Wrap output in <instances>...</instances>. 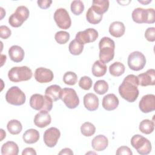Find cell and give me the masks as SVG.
I'll list each match as a JSON object with an SVG mask.
<instances>
[{
	"label": "cell",
	"instance_id": "6da1fadb",
	"mask_svg": "<svg viewBox=\"0 0 155 155\" xmlns=\"http://www.w3.org/2000/svg\"><path fill=\"white\" fill-rule=\"evenodd\" d=\"M139 82L137 77L134 74H128L119 85L118 91L120 96L129 102H134L138 97Z\"/></svg>",
	"mask_w": 155,
	"mask_h": 155
},
{
	"label": "cell",
	"instance_id": "7a4b0ae2",
	"mask_svg": "<svg viewBox=\"0 0 155 155\" xmlns=\"http://www.w3.org/2000/svg\"><path fill=\"white\" fill-rule=\"evenodd\" d=\"M99 59L104 64L113 60L114 56L115 43L114 41L108 38L103 37L99 42Z\"/></svg>",
	"mask_w": 155,
	"mask_h": 155
},
{
	"label": "cell",
	"instance_id": "3957f363",
	"mask_svg": "<svg viewBox=\"0 0 155 155\" xmlns=\"http://www.w3.org/2000/svg\"><path fill=\"white\" fill-rule=\"evenodd\" d=\"M30 105L35 110L49 112L53 107V100L46 95L36 93L30 97Z\"/></svg>",
	"mask_w": 155,
	"mask_h": 155
},
{
	"label": "cell",
	"instance_id": "277c9868",
	"mask_svg": "<svg viewBox=\"0 0 155 155\" xmlns=\"http://www.w3.org/2000/svg\"><path fill=\"white\" fill-rule=\"evenodd\" d=\"M131 16L133 21L138 24H153L155 22L154 9L152 8H136L133 11Z\"/></svg>",
	"mask_w": 155,
	"mask_h": 155
},
{
	"label": "cell",
	"instance_id": "5b68a950",
	"mask_svg": "<svg viewBox=\"0 0 155 155\" xmlns=\"http://www.w3.org/2000/svg\"><path fill=\"white\" fill-rule=\"evenodd\" d=\"M31 70L27 66L14 67L8 72V77L10 81L19 82L30 80L32 77Z\"/></svg>",
	"mask_w": 155,
	"mask_h": 155
},
{
	"label": "cell",
	"instance_id": "8992f818",
	"mask_svg": "<svg viewBox=\"0 0 155 155\" xmlns=\"http://www.w3.org/2000/svg\"><path fill=\"white\" fill-rule=\"evenodd\" d=\"M131 145L141 155L148 154L152 148L150 141L140 134H135L131 137Z\"/></svg>",
	"mask_w": 155,
	"mask_h": 155
},
{
	"label": "cell",
	"instance_id": "52a82bcc",
	"mask_svg": "<svg viewBox=\"0 0 155 155\" xmlns=\"http://www.w3.org/2000/svg\"><path fill=\"white\" fill-rule=\"evenodd\" d=\"M30 15L29 10L24 5L18 6L15 12L8 18V23L13 27H19L22 25Z\"/></svg>",
	"mask_w": 155,
	"mask_h": 155
},
{
	"label": "cell",
	"instance_id": "ba28073f",
	"mask_svg": "<svg viewBox=\"0 0 155 155\" xmlns=\"http://www.w3.org/2000/svg\"><path fill=\"white\" fill-rule=\"evenodd\" d=\"M5 99L8 104L19 106L25 103L26 97L24 93L19 87L13 86L7 90L5 94Z\"/></svg>",
	"mask_w": 155,
	"mask_h": 155
},
{
	"label": "cell",
	"instance_id": "9c48e42d",
	"mask_svg": "<svg viewBox=\"0 0 155 155\" xmlns=\"http://www.w3.org/2000/svg\"><path fill=\"white\" fill-rule=\"evenodd\" d=\"M61 99L66 107L70 109L76 108L79 104V99L76 91L70 88H64L62 90Z\"/></svg>",
	"mask_w": 155,
	"mask_h": 155
},
{
	"label": "cell",
	"instance_id": "30bf717a",
	"mask_svg": "<svg viewBox=\"0 0 155 155\" xmlns=\"http://www.w3.org/2000/svg\"><path fill=\"white\" fill-rule=\"evenodd\" d=\"M129 68L134 71H139L143 68L146 64V58L144 54L139 51L131 53L128 57Z\"/></svg>",
	"mask_w": 155,
	"mask_h": 155
},
{
	"label": "cell",
	"instance_id": "8fae6325",
	"mask_svg": "<svg viewBox=\"0 0 155 155\" xmlns=\"http://www.w3.org/2000/svg\"><path fill=\"white\" fill-rule=\"evenodd\" d=\"M54 19L57 25L62 29H68L71 25L70 16L66 9L59 8L54 13Z\"/></svg>",
	"mask_w": 155,
	"mask_h": 155
},
{
	"label": "cell",
	"instance_id": "7c38bea8",
	"mask_svg": "<svg viewBox=\"0 0 155 155\" xmlns=\"http://www.w3.org/2000/svg\"><path fill=\"white\" fill-rule=\"evenodd\" d=\"M98 36L99 34L96 30L93 28H89L84 31L78 32L76 35L75 39L84 45L85 44L95 41Z\"/></svg>",
	"mask_w": 155,
	"mask_h": 155
},
{
	"label": "cell",
	"instance_id": "4fadbf2b",
	"mask_svg": "<svg viewBox=\"0 0 155 155\" xmlns=\"http://www.w3.org/2000/svg\"><path fill=\"white\" fill-rule=\"evenodd\" d=\"M61 136V132L56 127H50L46 130L44 133L43 139L45 144L50 148L54 147Z\"/></svg>",
	"mask_w": 155,
	"mask_h": 155
},
{
	"label": "cell",
	"instance_id": "5bb4252c",
	"mask_svg": "<svg viewBox=\"0 0 155 155\" xmlns=\"http://www.w3.org/2000/svg\"><path fill=\"white\" fill-rule=\"evenodd\" d=\"M139 107L143 113H148L155 110V96L148 94L142 97L139 103Z\"/></svg>",
	"mask_w": 155,
	"mask_h": 155
},
{
	"label": "cell",
	"instance_id": "9a60e30c",
	"mask_svg": "<svg viewBox=\"0 0 155 155\" xmlns=\"http://www.w3.org/2000/svg\"><path fill=\"white\" fill-rule=\"evenodd\" d=\"M54 78L53 71L44 67H39L36 69L35 78L39 83H48L51 82Z\"/></svg>",
	"mask_w": 155,
	"mask_h": 155
},
{
	"label": "cell",
	"instance_id": "2e32d148",
	"mask_svg": "<svg viewBox=\"0 0 155 155\" xmlns=\"http://www.w3.org/2000/svg\"><path fill=\"white\" fill-rule=\"evenodd\" d=\"M139 85L143 87L154 85L155 84V70L151 68L146 72L139 74L137 76Z\"/></svg>",
	"mask_w": 155,
	"mask_h": 155
},
{
	"label": "cell",
	"instance_id": "e0dca14e",
	"mask_svg": "<svg viewBox=\"0 0 155 155\" xmlns=\"http://www.w3.org/2000/svg\"><path fill=\"white\" fill-rule=\"evenodd\" d=\"M51 118L47 111H40L34 117V124L39 128H44L50 124Z\"/></svg>",
	"mask_w": 155,
	"mask_h": 155
},
{
	"label": "cell",
	"instance_id": "ac0fdd59",
	"mask_svg": "<svg viewBox=\"0 0 155 155\" xmlns=\"http://www.w3.org/2000/svg\"><path fill=\"white\" fill-rule=\"evenodd\" d=\"M119 104V101L117 97L113 93L108 94L102 99V107L107 111L115 110L118 107Z\"/></svg>",
	"mask_w": 155,
	"mask_h": 155
},
{
	"label": "cell",
	"instance_id": "d6986e66",
	"mask_svg": "<svg viewBox=\"0 0 155 155\" xmlns=\"http://www.w3.org/2000/svg\"><path fill=\"white\" fill-rule=\"evenodd\" d=\"M84 105L88 111H95L99 107L98 97L94 93H89L84 96Z\"/></svg>",
	"mask_w": 155,
	"mask_h": 155
},
{
	"label": "cell",
	"instance_id": "ffe728a7",
	"mask_svg": "<svg viewBox=\"0 0 155 155\" xmlns=\"http://www.w3.org/2000/svg\"><path fill=\"white\" fill-rule=\"evenodd\" d=\"M108 145V140L104 135L99 134L95 136L91 141V146L93 148L97 151H104Z\"/></svg>",
	"mask_w": 155,
	"mask_h": 155
},
{
	"label": "cell",
	"instance_id": "44dd1931",
	"mask_svg": "<svg viewBox=\"0 0 155 155\" xmlns=\"http://www.w3.org/2000/svg\"><path fill=\"white\" fill-rule=\"evenodd\" d=\"M8 55L10 59L15 62H21L25 55L24 50L19 45H12L8 50Z\"/></svg>",
	"mask_w": 155,
	"mask_h": 155
},
{
	"label": "cell",
	"instance_id": "7402d4cb",
	"mask_svg": "<svg viewBox=\"0 0 155 155\" xmlns=\"http://www.w3.org/2000/svg\"><path fill=\"white\" fill-rule=\"evenodd\" d=\"M125 31V27L123 22L120 21H114L109 27V32L111 35L116 38L122 36Z\"/></svg>",
	"mask_w": 155,
	"mask_h": 155
},
{
	"label": "cell",
	"instance_id": "603a6c76",
	"mask_svg": "<svg viewBox=\"0 0 155 155\" xmlns=\"http://www.w3.org/2000/svg\"><path fill=\"white\" fill-rule=\"evenodd\" d=\"M62 89L58 85H52L45 89V95L50 97L53 101H56L61 99Z\"/></svg>",
	"mask_w": 155,
	"mask_h": 155
},
{
	"label": "cell",
	"instance_id": "cb8c5ba5",
	"mask_svg": "<svg viewBox=\"0 0 155 155\" xmlns=\"http://www.w3.org/2000/svg\"><path fill=\"white\" fill-rule=\"evenodd\" d=\"M22 139L26 143L32 144L37 142L39 139V131L35 129L30 128L27 130L23 134Z\"/></svg>",
	"mask_w": 155,
	"mask_h": 155
},
{
	"label": "cell",
	"instance_id": "d4e9b609",
	"mask_svg": "<svg viewBox=\"0 0 155 155\" xmlns=\"http://www.w3.org/2000/svg\"><path fill=\"white\" fill-rule=\"evenodd\" d=\"M19 152L18 145L13 141H8L4 143L1 147L2 155H17Z\"/></svg>",
	"mask_w": 155,
	"mask_h": 155
},
{
	"label": "cell",
	"instance_id": "484cf974",
	"mask_svg": "<svg viewBox=\"0 0 155 155\" xmlns=\"http://www.w3.org/2000/svg\"><path fill=\"white\" fill-rule=\"evenodd\" d=\"M91 7L96 13L103 15L109 8V1L108 0H94Z\"/></svg>",
	"mask_w": 155,
	"mask_h": 155
},
{
	"label": "cell",
	"instance_id": "4316f807",
	"mask_svg": "<svg viewBox=\"0 0 155 155\" xmlns=\"http://www.w3.org/2000/svg\"><path fill=\"white\" fill-rule=\"evenodd\" d=\"M107 67L105 64L101 61L100 60L96 61L91 68L92 74L96 77H101L105 74L107 72Z\"/></svg>",
	"mask_w": 155,
	"mask_h": 155
},
{
	"label": "cell",
	"instance_id": "83f0119b",
	"mask_svg": "<svg viewBox=\"0 0 155 155\" xmlns=\"http://www.w3.org/2000/svg\"><path fill=\"white\" fill-rule=\"evenodd\" d=\"M125 68L124 65L120 62H115L109 67L110 73L116 77H118L123 74L125 72Z\"/></svg>",
	"mask_w": 155,
	"mask_h": 155
},
{
	"label": "cell",
	"instance_id": "f1b7e54d",
	"mask_svg": "<svg viewBox=\"0 0 155 155\" xmlns=\"http://www.w3.org/2000/svg\"><path fill=\"white\" fill-rule=\"evenodd\" d=\"M103 17V15H100L93 10L90 7L86 13V19L87 21L92 24H97L99 23Z\"/></svg>",
	"mask_w": 155,
	"mask_h": 155
},
{
	"label": "cell",
	"instance_id": "f546056e",
	"mask_svg": "<svg viewBox=\"0 0 155 155\" xmlns=\"http://www.w3.org/2000/svg\"><path fill=\"white\" fill-rule=\"evenodd\" d=\"M139 130L143 134H149L154 130V123L149 119H143L139 124Z\"/></svg>",
	"mask_w": 155,
	"mask_h": 155
},
{
	"label": "cell",
	"instance_id": "4dcf8cb0",
	"mask_svg": "<svg viewBox=\"0 0 155 155\" xmlns=\"http://www.w3.org/2000/svg\"><path fill=\"white\" fill-rule=\"evenodd\" d=\"M7 128L10 134L16 135L21 132L22 126L19 120L16 119H12L7 123Z\"/></svg>",
	"mask_w": 155,
	"mask_h": 155
},
{
	"label": "cell",
	"instance_id": "1f68e13d",
	"mask_svg": "<svg viewBox=\"0 0 155 155\" xmlns=\"http://www.w3.org/2000/svg\"><path fill=\"white\" fill-rule=\"evenodd\" d=\"M84 50V45L78 41L76 39L72 40L68 45V50L73 55H79Z\"/></svg>",
	"mask_w": 155,
	"mask_h": 155
},
{
	"label": "cell",
	"instance_id": "d6a6232c",
	"mask_svg": "<svg viewBox=\"0 0 155 155\" xmlns=\"http://www.w3.org/2000/svg\"><path fill=\"white\" fill-rule=\"evenodd\" d=\"M96 127L91 122H85L81 127V133L86 137H90L95 133Z\"/></svg>",
	"mask_w": 155,
	"mask_h": 155
},
{
	"label": "cell",
	"instance_id": "836d02e7",
	"mask_svg": "<svg viewBox=\"0 0 155 155\" xmlns=\"http://www.w3.org/2000/svg\"><path fill=\"white\" fill-rule=\"evenodd\" d=\"M94 91L98 94H105L108 90V84L104 80H98L94 85Z\"/></svg>",
	"mask_w": 155,
	"mask_h": 155
},
{
	"label": "cell",
	"instance_id": "e575fe53",
	"mask_svg": "<svg viewBox=\"0 0 155 155\" xmlns=\"http://www.w3.org/2000/svg\"><path fill=\"white\" fill-rule=\"evenodd\" d=\"M71 12L75 15H79L84 10V5L82 1L75 0L71 2L70 6Z\"/></svg>",
	"mask_w": 155,
	"mask_h": 155
},
{
	"label": "cell",
	"instance_id": "d590c367",
	"mask_svg": "<svg viewBox=\"0 0 155 155\" xmlns=\"http://www.w3.org/2000/svg\"><path fill=\"white\" fill-rule=\"evenodd\" d=\"M63 81L67 85H74L78 81L77 75L73 71H67L64 74Z\"/></svg>",
	"mask_w": 155,
	"mask_h": 155
},
{
	"label": "cell",
	"instance_id": "8d00e7d4",
	"mask_svg": "<svg viewBox=\"0 0 155 155\" xmlns=\"http://www.w3.org/2000/svg\"><path fill=\"white\" fill-rule=\"evenodd\" d=\"M54 39L58 44H64L69 40L70 34L65 31H59L56 33Z\"/></svg>",
	"mask_w": 155,
	"mask_h": 155
},
{
	"label": "cell",
	"instance_id": "74e56055",
	"mask_svg": "<svg viewBox=\"0 0 155 155\" xmlns=\"http://www.w3.org/2000/svg\"><path fill=\"white\" fill-rule=\"evenodd\" d=\"M92 84L93 82L91 79L87 76H84L81 78L79 81V86L84 90H90L92 86Z\"/></svg>",
	"mask_w": 155,
	"mask_h": 155
},
{
	"label": "cell",
	"instance_id": "f35d334b",
	"mask_svg": "<svg viewBox=\"0 0 155 155\" xmlns=\"http://www.w3.org/2000/svg\"><path fill=\"white\" fill-rule=\"evenodd\" d=\"M145 38L150 42L155 41V28L148 27L145 31Z\"/></svg>",
	"mask_w": 155,
	"mask_h": 155
},
{
	"label": "cell",
	"instance_id": "ab89813d",
	"mask_svg": "<svg viewBox=\"0 0 155 155\" xmlns=\"http://www.w3.org/2000/svg\"><path fill=\"white\" fill-rule=\"evenodd\" d=\"M12 34L10 29L6 25H1L0 27V37L2 39H6L8 38Z\"/></svg>",
	"mask_w": 155,
	"mask_h": 155
},
{
	"label": "cell",
	"instance_id": "60d3db41",
	"mask_svg": "<svg viewBox=\"0 0 155 155\" xmlns=\"http://www.w3.org/2000/svg\"><path fill=\"white\" fill-rule=\"evenodd\" d=\"M116 154L117 155H132L133 152L130 150V148L127 146H122L119 147L117 149L116 152Z\"/></svg>",
	"mask_w": 155,
	"mask_h": 155
},
{
	"label": "cell",
	"instance_id": "b9f144b4",
	"mask_svg": "<svg viewBox=\"0 0 155 155\" xmlns=\"http://www.w3.org/2000/svg\"><path fill=\"white\" fill-rule=\"evenodd\" d=\"M38 6L42 9H46L50 7L52 1L51 0H39L37 1Z\"/></svg>",
	"mask_w": 155,
	"mask_h": 155
},
{
	"label": "cell",
	"instance_id": "7bdbcfd3",
	"mask_svg": "<svg viewBox=\"0 0 155 155\" xmlns=\"http://www.w3.org/2000/svg\"><path fill=\"white\" fill-rule=\"evenodd\" d=\"M22 155H36V152L34 148L27 147L23 150L22 152Z\"/></svg>",
	"mask_w": 155,
	"mask_h": 155
},
{
	"label": "cell",
	"instance_id": "ee69618b",
	"mask_svg": "<svg viewBox=\"0 0 155 155\" xmlns=\"http://www.w3.org/2000/svg\"><path fill=\"white\" fill-rule=\"evenodd\" d=\"M59 154H69V155H72L73 154V152L70 148H65L62 149L59 153Z\"/></svg>",
	"mask_w": 155,
	"mask_h": 155
},
{
	"label": "cell",
	"instance_id": "f6af8a7d",
	"mask_svg": "<svg viewBox=\"0 0 155 155\" xmlns=\"http://www.w3.org/2000/svg\"><path fill=\"white\" fill-rule=\"evenodd\" d=\"M0 131H1V141H2V140H3V139L5 137L6 133H5V132L4 131L3 129H1Z\"/></svg>",
	"mask_w": 155,
	"mask_h": 155
},
{
	"label": "cell",
	"instance_id": "bcb514c9",
	"mask_svg": "<svg viewBox=\"0 0 155 155\" xmlns=\"http://www.w3.org/2000/svg\"><path fill=\"white\" fill-rule=\"evenodd\" d=\"M0 12H1V19H2L3 17L5 15V11L2 7H0Z\"/></svg>",
	"mask_w": 155,
	"mask_h": 155
},
{
	"label": "cell",
	"instance_id": "7dc6e473",
	"mask_svg": "<svg viewBox=\"0 0 155 155\" xmlns=\"http://www.w3.org/2000/svg\"><path fill=\"white\" fill-rule=\"evenodd\" d=\"M139 1V2L143 4H148V3H150V2H151V0H150V1Z\"/></svg>",
	"mask_w": 155,
	"mask_h": 155
}]
</instances>
